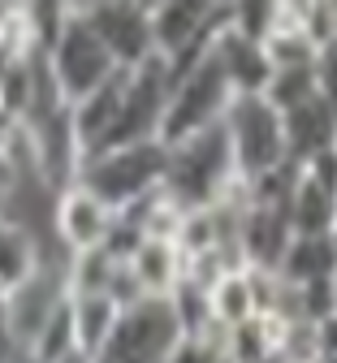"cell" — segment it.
Here are the masks:
<instances>
[{
  "mask_svg": "<svg viewBox=\"0 0 337 363\" xmlns=\"http://www.w3.org/2000/svg\"><path fill=\"white\" fill-rule=\"evenodd\" d=\"M238 182L243 177H238V164H233L225 121L204 130V134H190L182 143H169V164H165V186L160 191L182 212L221 203Z\"/></svg>",
  "mask_w": 337,
  "mask_h": 363,
  "instance_id": "1",
  "label": "cell"
},
{
  "mask_svg": "<svg viewBox=\"0 0 337 363\" xmlns=\"http://www.w3.org/2000/svg\"><path fill=\"white\" fill-rule=\"evenodd\" d=\"M165 164H169V147L165 143L104 147V152L82 156L78 186H87L95 199H104L121 216V212H130L143 199H152L165 186Z\"/></svg>",
  "mask_w": 337,
  "mask_h": 363,
  "instance_id": "2",
  "label": "cell"
},
{
  "mask_svg": "<svg viewBox=\"0 0 337 363\" xmlns=\"http://www.w3.org/2000/svg\"><path fill=\"white\" fill-rule=\"evenodd\" d=\"M173 74V91H169V108H165V130H160V143H182L190 139V134H204L212 125L225 121L229 104L238 100L233 96V86L216 61V48L195 61V65H186V69H169Z\"/></svg>",
  "mask_w": 337,
  "mask_h": 363,
  "instance_id": "3",
  "label": "cell"
},
{
  "mask_svg": "<svg viewBox=\"0 0 337 363\" xmlns=\"http://www.w3.org/2000/svg\"><path fill=\"white\" fill-rule=\"evenodd\" d=\"M225 134H229L233 164L243 182H255L264 173L294 164L290 147H285V117L281 108H272L268 96H238L225 113Z\"/></svg>",
  "mask_w": 337,
  "mask_h": 363,
  "instance_id": "4",
  "label": "cell"
},
{
  "mask_svg": "<svg viewBox=\"0 0 337 363\" xmlns=\"http://www.w3.org/2000/svg\"><path fill=\"white\" fill-rule=\"evenodd\" d=\"M186 342V325L173 298H143L121 307V320L100 354V363H173Z\"/></svg>",
  "mask_w": 337,
  "mask_h": 363,
  "instance_id": "5",
  "label": "cell"
},
{
  "mask_svg": "<svg viewBox=\"0 0 337 363\" xmlns=\"http://www.w3.org/2000/svg\"><path fill=\"white\" fill-rule=\"evenodd\" d=\"M48 74H53L57 91L70 104L87 100L91 91H100L109 78L121 74L117 61L109 57V48L100 43V35L87 26V18H82L78 5L65 9V26L57 30L53 48H48Z\"/></svg>",
  "mask_w": 337,
  "mask_h": 363,
  "instance_id": "6",
  "label": "cell"
},
{
  "mask_svg": "<svg viewBox=\"0 0 337 363\" xmlns=\"http://www.w3.org/2000/svg\"><path fill=\"white\" fill-rule=\"evenodd\" d=\"M87 26L100 35L117 69H143L156 61V39H152V5H78Z\"/></svg>",
  "mask_w": 337,
  "mask_h": 363,
  "instance_id": "7",
  "label": "cell"
},
{
  "mask_svg": "<svg viewBox=\"0 0 337 363\" xmlns=\"http://www.w3.org/2000/svg\"><path fill=\"white\" fill-rule=\"evenodd\" d=\"M57 242L65 255H82V251H100L109 247L113 238V225H117V212L104 203V199H95L87 186H65L57 195Z\"/></svg>",
  "mask_w": 337,
  "mask_h": 363,
  "instance_id": "8",
  "label": "cell"
},
{
  "mask_svg": "<svg viewBox=\"0 0 337 363\" xmlns=\"http://www.w3.org/2000/svg\"><path fill=\"white\" fill-rule=\"evenodd\" d=\"M290 242H294V225L285 216V208H260L247 199L243 225H238V259H243V268L277 272Z\"/></svg>",
  "mask_w": 337,
  "mask_h": 363,
  "instance_id": "9",
  "label": "cell"
},
{
  "mask_svg": "<svg viewBox=\"0 0 337 363\" xmlns=\"http://www.w3.org/2000/svg\"><path fill=\"white\" fill-rule=\"evenodd\" d=\"M281 117H285V147H290V160L299 169L337 147V113L320 96H311L307 104L285 108Z\"/></svg>",
  "mask_w": 337,
  "mask_h": 363,
  "instance_id": "10",
  "label": "cell"
},
{
  "mask_svg": "<svg viewBox=\"0 0 337 363\" xmlns=\"http://www.w3.org/2000/svg\"><path fill=\"white\" fill-rule=\"evenodd\" d=\"M216 61L233 86V96H264L268 82H272V61L264 52L260 39H247L233 30V13H229V26L225 35L216 39Z\"/></svg>",
  "mask_w": 337,
  "mask_h": 363,
  "instance_id": "11",
  "label": "cell"
},
{
  "mask_svg": "<svg viewBox=\"0 0 337 363\" xmlns=\"http://www.w3.org/2000/svg\"><path fill=\"white\" fill-rule=\"evenodd\" d=\"M126 268L134 272L148 298H173V290L186 281V255L177 251L173 238H143Z\"/></svg>",
  "mask_w": 337,
  "mask_h": 363,
  "instance_id": "12",
  "label": "cell"
},
{
  "mask_svg": "<svg viewBox=\"0 0 337 363\" xmlns=\"http://www.w3.org/2000/svg\"><path fill=\"white\" fill-rule=\"evenodd\" d=\"M260 315V277L255 268H229L225 277L208 290V320L225 333L251 325Z\"/></svg>",
  "mask_w": 337,
  "mask_h": 363,
  "instance_id": "13",
  "label": "cell"
},
{
  "mask_svg": "<svg viewBox=\"0 0 337 363\" xmlns=\"http://www.w3.org/2000/svg\"><path fill=\"white\" fill-rule=\"evenodd\" d=\"M290 216L294 234L303 238H333V220H337V191L324 186L320 177H311L307 169H299V182H294V195H290Z\"/></svg>",
  "mask_w": 337,
  "mask_h": 363,
  "instance_id": "14",
  "label": "cell"
},
{
  "mask_svg": "<svg viewBox=\"0 0 337 363\" xmlns=\"http://www.w3.org/2000/svg\"><path fill=\"white\" fill-rule=\"evenodd\" d=\"M337 268V242L333 238H303L294 234V242L285 247L281 264H277V277L290 281V286H316L328 281Z\"/></svg>",
  "mask_w": 337,
  "mask_h": 363,
  "instance_id": "15",
  "label": "cell"
},
{
  "mask_svg": "<svg viewBox=\"0 0 337 363\" xmlns=\"http://www.w3.org/2000/svg\"><path fill=\"white\" fill-rule=\"evenodd\" d=\"M121 320V307L109 298V294H91V298H74V342L87 359L100 363L113 329Z\"/></svg>",
  "mask_w": 337,
  "mask_h": 363,
  "instance_id": "16",
  "label": "cell"
},
{
  "mask_svg": "<svg viewBox=\"0 0 337 363\" xmlns=\"http://www.w3.org/2000/svg\"><path fill=\"white\" fill-rule=\"evenodd\" d=\"M39 264H48L43 247L26 230H18V225H9V220H0V290H5V294L18 290Z\"/></svg>",
  "mask_w": 337,
  "mask_h": 363,
  "instance_id": "17",
  "label": "cell"
},
{
  "mask_svg": "<svg viewBox=\"0 0 337 363\" xmlns=\"http://www.w3.org/2000/svg\"><path fill=\"white\" fill-rule=\"evenodd\" d=\"M121 259H113L104 247L100 251H82V255H70L65 264V281H70V298H91V294H109L113 277H117Z\"/></svg>",
  "mask_w": 337,
  "mask_h": 363,
  "instance_id": "18",
  "label": "cell"
},
{
  "mask_svg": "<svg viewBox=\"0 0 337 363\" xmlns=\"http://www.w3.org/2000/svg\"><path fill=\"white\" fill-rule=\"evenodd\" d=\"M264 96L281 113L294 108V104H307L311 96H320V91H316V65H307V69H272V82H268Z\"/></svg>",
  "mask_w": 337,
  "mask_h": 363,
  "instance_id": "19",
  "label": "cell"
},
{
  "mask_svg": "<svg viewBox=\"0 0 337 363\" xmlns=\"http://www.w3.org/2000/svg\"><path fill=\"white\" fill-rule=\"evenodd\" d=\"M316 91H320V100L337 113V39L316 52Z\"/></svg>",
  "mask_w": 337,
  "mask_h": 363,
  "instance_id": "20",
  "label": "cell"
},
{
  "mask_svg": "<svg viewBox=\"0 0 337 363\" xmlns=\"http://www.w3.org/2000/svg\"><path fill=\"white\" fill-rule=\"evenodd\" d=\"M311 337H316V359L320 363H337V311L320 315L311 325Z\"/></svg>",
  "mask_w": 337,
  "mask_h": 363,
  "instance_id": "21",
  "label": "cell"
},
{
  "mask_svg": "<svg viewBox=\"0 0 337 363\" xmlns=\"http://www.w3.org/2000/svg\"><path fill=\"white\" fill-rule=\"evenodd\" d=\"M0 363H31L26 350L18 346L13 329H9V315H5V303H0Z\"/></svg>",
  "mask_w": 337,
  "mask_h": 363,
  "instance_id": "22",
  "label": "cell"
},
{
  "mask_svg": "<svg viewBox=\"0 0 337 363\" xmlns=\"http://www.w3.org/2000/svg\"><path fill=\"white\" fill-rule=\"evenodd\" d=\"M13 177H18V164L9 152H0V199H5V191L13 186Z\"/></svg>",
  "mask_w": 337,
  "mask_h": 363,
  "instance_id": "23",
  "label": "cell"
},
{
  "mask_svg": "<svg viewBox=\"0 0 337 363\" xmlns=\"http://www.w3.org/2000/svg\"><path fill=\"white\" fill-rule=\"evenodd\" d=\"M13 134H18V121H13L9 113H0V152H9V143H13Z\"/></svg>",
  "mask_w": 337,
  "mask_h": 363,
  "instance_id": "24",
  "label": "cell"
},
{
  "mask_svg": "<svg viewBox=\"0 0 337 363\" xmlns=\"http://www.w3.org/2000/svg\"><path fill=\"white\" fill-rule=\"evenodd\" d=\"M57 363H95V359H87L82 350H74V354H65V359H57Z\"/></svg>",
  "mask_w": 337,
  "mask_h": 363,
  "instance_id": "25",
  "label": "cell"
},
{
  "mask_svg": "<svg viewBox=\"0 0 337 363\" xmlns=\"http://www.w3.org/2000/svg\"><path fill=\"white\" fill-rule=\"evenodd\" d=\"M328 286H333V303H337V268H333V277H328Z\"/></svg>",
  "mask_w": 337,
  "mask_h": 363,
  "instance_id": "26",
  "label": "cell"
},
{
  "mask_svg": "<svg viewBox=\"0 0 337 363\" xmlns=\"http://www.w3.org/2000/svg\"><path fill=\"white\" fill-rule=\"evenodd\" d=\"M333 242H337V220H333Z\"/></svg>",
  "mask_w": 337,
  "mask_h": 363,
  "instance_id": "27",
  "label": "cell"
},
{
  "mask_svg": "<svg viewBox=\"0 0 337 363\" xmlns=\"http://www.w3.org/2000/svg\"><path fill=\"white\" fill-rule=\"evenodd\" d=\"M0 298H5V290H0Z\"/></svg>",
  "mask_w": 337,
  "mask_h": 363,
  "instance_id": "28",
  "label": "cell"
},
{
  "mask_svg": "<svg viewBox=\"0 0 337 363\" xmlns=\"http://www.w3.org/2000/svg\"><path fill=\"white\" fill-rule=\"evenodd\" d=\"M333 156H337V147H333Z\"/></svg>",
  "mask_w": 337,
  "mask_h": 363,
  "instance_id": "29",
  "label": "cell"
}]
</instances>
